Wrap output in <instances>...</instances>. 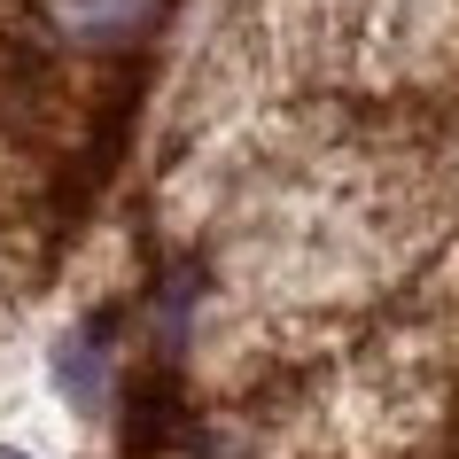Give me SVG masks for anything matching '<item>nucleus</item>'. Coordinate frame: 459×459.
I'll return each mask as SVG.
<instances>
[{"label": "nucleus", "instance_id": "obj_3", "mask_svg": "<svg viewBox=\"0 0 459 459\" xmlns=\"http://www.w3.org/2000/svg\"><path fill=\"white\" fill-rule=\"evenodd\" d=\"M0 459H24V452H0Z\"/></svg>", "mask_w": 459, "mask_h": 459}, {"label": "nucleus", "instance_id": "obj_2", "mask_svg": "<svg viewBox=\"0 0 459 459\" xmlns=\"http://www.w3.org/2000/svg\"><path fill=\"white\" fill-rule=\"evenodd\" d=\"M148 0H78V31H94V39H109V31H125L133 16H141Z\"/></svg>", "mask_w": 459, "mask_h": 459}, {"label": "nucleus", "instance_id": "obj_1", "mask_svg": "<svg viewBox=\"0 0 459 459\" xmlns=\"http://www.w3.org/2000/svg\"><path fill=\"white\" fill-rule=\"evenodd\" d=\"M55 382H63L71 405L94 412L101 397H109V342H101V335H63V351H55Z\"/></svg>", "mask_w": 459, "mask_h": 459}]
</instances>
